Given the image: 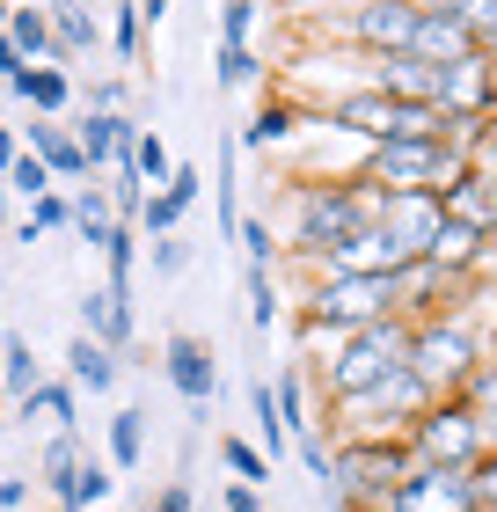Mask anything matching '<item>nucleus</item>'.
<instances>
[{"instance_id": "obj_6", "label": "nucleus", "mask_w": 497, "mask_h": 512, "mask_svg": "<svg viewBox=\"0 0 497 512\" xmlns=\"http://www.w3.org/2000/svg\"><path fill=\"white\" fill-rule=\"evenodd\" d=\"M395 315V286L388 278H337V271H315L300 293V322L307 330H329V337H351L366 322H388Z\"/></svg>"}, {"instance_id": "obj_45", "label": "nucleus", "mask_w": 497, "mask_h": 512, "mask_svg": "<svg viewBox=\"0 0 497 512\" xmlns=\"http://www.w3.org/2000/svg\"><path fill=\"white\" fill-rule=\"evenodd\" d=\"M264 22V0H220V44H249Z\"/></svg>"}, {"instance_id": "obj_26", "label": "nucleus", "mask_w": 497, "mask_h": 512, "mask_svg": "<svg viewBox=\"0 0 497 512\" xmlns=\"http://www.w3.org/2000/svg\"><path fill=\"white\" fill-rule=\"evenodd\" d=\"M81 461H88V447H81L74 432H59L52 447H44V461H37V483H44V491H52V498L66 505V498H74V476H81Z\"/></svg>"}, {"instance_id": "obj_16", "label": "nucleus", "mask_w": 497, "mask_h": 512, "mask_svg": "<svg viewBox=\"0 0 497 512\" xmlns=\"http://www.w3.org/2000/svg\"><path fill=\"white\" fill-rule=\"evenodd\" d=\"M329 132H351L359 147H381V139H395V103L381 88H344L329 103Z\"/></svg>"}, {"instance_id": "obj_18", "label": "nucleus", "mask_w": 497, "mask_h": 512, "mask_svg": "<svg viewBox=\"0 0 497 512\" xmlns=\"http://www.w3.org/2000/svg\"><path fill=\"white\" fill-rule=\"evenodd\" d=\"M132 293H117V286H96V293H81V337H96L110 344V352H125L132 344Z\"/></svg>"}, {"instance_id": "obj_48", "label": "nucleus", "mask_w": 497, "mask_h": 512, "mask_svg": "<svg viewBox=\"0 0 497 512\" xmlns=\"http://www.w3.org/2000/svg\"><path fill=\"white\" fill-rule=\"evenodd\" d=\"M454 15L468 22V30H476V44L497 37V0H454Z\"/></svg>"}, {"instance_id": "obj_19", "label": "nucleus", "mask_w": 497, "mask_h": 512, "mask_svg": "<svg viewBox=\"0 0 497 512\" xmlns=\"http://www.w3.org/2000/svg\"><path fill=\"white\" fill-rule=\"evenodd\" d=\"M410 52H417L424 66H454V59H468V52H483V44H476V30H468L454 8H446V15H417Z\"/></svg>"}, {"instance_id": "obj_50", "label": "nucleus", "mask_w": 497, "mask_h": 512, "mask_svg": "<svg viewBox=\"0 0 497 512\" xmlns=\"http://www.w3.org/2000/svg\"><path fill=\"white\" fill-rule=\"evenodd\" d=\"M169 191H176L183 205H198V191H205V176L191 169V161H176V176H169Z\"/></svg>"}, {"instance_id": "obj_35", "label": "nucleus", "mask_w": 497, "mask_h": 512, "mask_svg": "<svg viewBox=\"0 0 497 512\" xmlns=\"http://www.w3.org/2000/svg\"><path fill=\"white\" fill-rule=\"evenodd\" d=\"M212 74H220V88H256L264 59H256V44H212Z\"/></svg>"}, {"instance_id": "obj_13", "label": "nucleus", "mask_w": 497, "mask_h": 512, "mask_svg": "<svg viewBox=\"0 0 497 512\" xmlns=\"http://www.w3.org/2000/svg\"><path fill=\"white\" fill-rule=\"evenodd\" d=\"M388 286H395V315L402 322H432V315H454L461 308V300H454L461 278H446L439 264H424V256H417V264H402Z\"/></svg>"}, {"instance_id": "obj_63", "label": "nucleus", "mask_w": 497, "mask_h": 512, "mask_svg": "<svg viewBox=\"0 0 497 512\" xmlns=\"http://www.w3.org/2000/svg\"><path fill=\"white\" fill-rule=\"evenodd\" d=\"M0 366H8V359H0Z\"/></svg>"}, {"instance_id": "obj_44", "label": "nucleus", "mask_w": 497, "mask_h": 512, "mask_svg": "<svg viewBox=\"0 0 497 512\" xmlns=\"http://www.w3.org/2000/svg\"><path fill=\"white\" fill-rule=\"evenodd\" d=\"M8 191H15V198H30V205H37L44 191H59V176H52V169H44V161H37L30 147H22V161H15V169H8Z\"/></svg>"}, {"instance_id": "obj_40", "label": "nucleus", "mask_w": 497, "mask_h": 512, "mask_svg": "<svg viewBox=\"0 0 497 512\" xmlns=\"http://www.w3.org/2000/svg\"><path fill=\"white\" fill-rule=\"evenodd\" d=\"M110 52L139 66V52H147V15H139V0H117V15H110Z\"/></svg>"}, {"instance_id": "obj_31", "label": "nucleus", "mask_w": 497, "mask_h": 512, "mask_svg": "<svg viewBox=\"0 0 497 512\" xmlns=\"http://www.w3.org/2000/svg\"><path fill=\"white\" fill-rule=\"evenodd\" d=\"M0 359H8V366H0V388H8L15 403H30V395L44 388V374H37V352H30L22 337H0Z\"/></svg>"}, {"instance_id": "obj_10", "label": "nucleus", "mask_w": 497, "mask_h": 512, "mask_svg": "<svg viewBox=\"0 0 497 512\" xmlns=\"http://www.w3.org/2000/svg\"><path fill=\"white\" fill-rule=\"evenodd\" d=\"M439 227H446V205H439L432 191H381V235L410 256V264L432 249Z\"/></svg>"}, {"instance_id": "obj_32", "label": "nucleus", "mask_w": 497, "mask_h": 512, "mask_svg": "<svg viewBox=\"0 0 497 512\" xmlns=\"http://www.w3.org/2000/svg\"><path fill=\"white\" fill-rule=\"evenodd\" d=\"M139 454H147V410H117L110 417V469H139Z\"/></svg>"}, {"instance_id": "obj_11", "label": "nucleus", "mask_w": 497, "mask_h": 512, "mask_svg": "<svg viewBox=\"0 0 497 512\" xmlns=\"http://www.w3.org/2000/svg\"><path fill=\"white\" fill-rule=\"evenodd\" d=\"M388 512H476V483H468V469H417L395 483Z\"/></svg>"}, {"instance_id": "obj_9", "label": "nucleus", "mask_w": 497, "mask_h": 512, "mask_svg": "<svg viewBox=\"0 0 497 512\" xmlns=\"http://www.w3.org/2000/svg\"><path fill=\"white\" fill-rule=\"evenodd\" d=\"M439 110H446L454 125H483V118H497V66H490L483 52L439 66Z\"/></svg>"}, {"instance_id": "obj_62", "label": "nucleus", "mask_w": 497, "mask_h": 512, "mask_svg": "<svg viewBox=\"0 0 497 512\" xmlns=\"http://www.w3.org/2000/svg\"><path fill=\"white\" fill-rule=\"evenodd\" d=\"M0 308H8V300H0Z\"/></svg>"}, {"instance_id": "obj_52", "label": "nucleus", "mask_w": 497, "mask_h": 512, "mask_svg": "<svg viewBox=\"0 0 497 512\" xmlns=\"http://www.w3.org/2000/svg\"><path fill=\"white\" fill-rule=\"evenodd\" d=\"M15 505H30V476H0V512H15Z\"/></svg>"}, {"instance_id": "obj_8", "label": "nucleus", "mask_w": 497, "mask_h": 512, "mask_svg": "<svg viewBox=\"0 0 497 512\" xmlns=\"http://www.w3.org/2000/svg\"><path fill=\"white\" fill-rule=\"evenodd\" d=\"M329 37L351 44L359 59L410 52V37H417V8H410V0H351V8L329 22Z\"/></svg>"}, {"instance_id": "obj_17", "label": "nucleus", "mask_w": 497, "mask_h": 512, "mask_svg": "<svg viewBox=\"0 0 497 512\" xmlns=\"http://www.w3.org/2000/svg\"><path fill=\"white\" fill-rule=\"evenodd\" d=\"M15 103H30V118H66V103L81 96L74 66H22V74L8 81Z\"/></svg>"}, {"instance_id": "obj_58", "label": "nucleus", "mask_w": 497, "mask_h": 512, "mask_svg": "<svg viewBox=\"0 0 497 512\" xmlns=\"http://www.w3.org/2000/svg\"><path fill=\"white\" fill-rule=\"evenodd\" d=\"M8 15H15V0H0V30H8Z\"/></svg>"}, {"instance_id": "obj_5", "label": "nucleus", "mask_w": 497, "mask_h": 512, "mask_svg": "<svg viewBox=\"0 0 497 512\" xmlns=\"http://www.w3.org/2000/svg\"><path fill=\"white\" fill-rule=\"evenodd\" d=\"M483 337L468 330V315H432V322H410V374L432 388V395H461L468 381H476L483 366Z\"/></svg>"}, {"instance_id": "obj_24", "label": "nucleus", "mask_w": 497, "mask_h": 512, "mask_svg": "<svg viewBox=\"0 0 497 512\" xmlns=\"http://www.w3.org/2000/svg\"><path fill=\"white\" fill-rule=\"evenodd\" d=\"M110 227H117V205H110V183H96V176H88V183H74V235L81 242H110Z\"/></svg>"}, {"instance_id": "obj_4", "label": "nucleus", "mask_w": 497, "mask_h": 512, "mask_svg": "<svg viewBox=\"0 0 497 512\" xmlns=\"http://www.w3.org/2000/svg\"><path fill=\"white\" fill-rule=\"evenodd\" d=\"M432 403H439V395L424 388L410 366H395V374L373 381L366 395H351V403H329V410H337L329 425H337L344 439H410V425H417Z\"/></svg>"}, {"instance_id": "obj_2", "label": "nucleus", "mask_w": 497, "mask_h": 512, "mask_svg": "<svg viewBox=\"0 0 497 512\" xmlns=\"http://www.w3.org/2000/svg\"><path fill=\"white\" fill-rule=\"evenodd\" d=\"M395 366H410V322H402V315L366 322V330H351V337H329L322 395H329V403H351V395H366L373 381H388Z\"/></svg>"}, {"instance_id": "obj_59", "label": "nucleus", "mask_w": 497, "mask_h": 512, "mask_svg": "<svg viewBox=\"0 0 497 512\" xmlns=\"http://www.w3.org/2000/svg\"><path fill=\"white\" fill-rule=\"evenodd\" d=\"M300 8H322V0H300Z\"/></svg>"}, {"instance_id": "obj_51", "label": "nucleus", "mask_w": 497, "mask_h": 512, "mask_svg": "<svg viewBox=\"0 0 497 512\" xmlns=\"http://www.w3.org/2000/svg\"><path fill=\"white\" fill-rule=\"evenodd\" d=\"M22 66H30V59H22V44H15L8 30H0V88H8V81L22 74Z\"/></svg>"}, {"instance_id": "obj_30", "label": "nucleus", "mask_w": 497, "mask_h": 512, "mask_svg": "<svg viewBox=\"0 0 497 512\" xmlns=\"http://www.w3.org/2000/svg\"><path fill=\"white\" fill-rule=\"evenodd\" d=\"M139 227L132 220H117L110 227V242H103V286H117V293H132V264H139Z\"/></svg>"}, {"instance_id": "obj_46", "label": "nucleus", "mask_w": 497, "mask_h": 512, "mask_svg": "<svg viewBox=\"0 0 497 512\" xmlns=\"http://www.w3.org/2000/svg\"><path fill=\"white\" fill-rule=\"evenodd\" d=\"M147 256H154V278H176V271H191V256H198V249L183 242V235H161Z\"/></svg>"}, {"instance_id": "obj_57", "label": "nucleus", "mask_w": 497, "mask_h": 512, "mask_svg": "<svg viewBox=\"0 0 497 512\" xmlns=\"http://www.w3.org/2000/svg\"><path fill=\"white\" fill-rule=\"evenodd\" d=\"M483 59H490V66H497V37H483Z\"/></svg>"}, {"instance_id": "obj_56", "label": "nucleus", "mask_w": 497, "mask_h": 512, "mask_svg": "<svg viewBox=\"0 0 497 512\" xmlns=\"http://www.w3.org/2000/svg\"><path fill=\"white\" fill-rule=\"evenodd\" d=\"M139 15H147V22H161V15H169V0H139Z\"/></svg>"}, {"instance_id": "obj_42", "label": "nucleus", "mask_w": 497, "mask_h": 512, "mask_svg": "<svg viewBox=\"0 0 497 512\" xmlns=\"http://www.w3.org/2000/svg\"><path fill=\"white\" fill-rule=\"evenodd\" d=\"M461 395H468V410H476V425L490 432V447H497V359H483V366H476V381H468Z\"/></svg>"}, {"instance_id": "obj_54", "label": "nucleus", "mask_w": 497, "mask_h": 512, "mask_svg": "<svg viewBox=\"0 0 497 512\" xmlns=\"http://www.w3.org/2000/svg\"><path fill=\"white\" fill-rule=\"evenodd\" d=\"M15 161H22V132H15V125H0V176H8Z\"/></svg>"}, {"instance_id": "obj_39", "label": "nucleus", "mask_w": 497, "mask_h": 512, "mask_svg": "<svg viewBox=\"0 0 497 512\" xmlns=\"http://www.w3.org/2000/svg\"><path fill=\"white\" fill-rule=\"evenodd\" d=\"M110 491H117L110 461H96V454H88V461H81V476H74V498H66L59 512H96V505H110Z\"/></svg>"}, {"instance_id": "obj_21", "label": "nucleus", "mask_w": 497, "mask_h": 512, "mask_svg": "<svg viewBox=\"0 0 497 512\" xmlns=\"http://www.w3.org/2000/svg\"><path fill=\"white\" fill-rule=\"evenodd\" d=\"M44 8H52V37H59V59L74 66V59H88L96 52V8H88V0H44Z\"/></svg>"}, {"instance_id": "obj_27", "label": "nucleus", "mask_w": 497, "mask_h": 512, "mask_svg": "<svg viewBox=\"0 0 497 512\" xmlns=\"http://www.w3.org/2000/svg\"><path fill=\"white\" fill-rule=\"evenodd\" d=\"M15 417H44L52 432H74V425H81V388H74V381H44Z\"/></svg>"}, {"instance_id": "obj_33", "label": "nucleus", "mask_w": 497, "mask_h": 512, "mask_svg": "<svg viewBox=\"0 0 497 512\" xmlns=\"http://www.w3.org/2000/svg\"><path fill=\"white\" fill-rule=\"evenodd\" d=\"M74 227V191H44L37 205H30V220L15 227V242H37V235H66Z\"/></svg>"}, {"instance_id": "obj_37", "label": "nucleus", "mask_w": 497, "mask_h": 512, "mask_svg": "<svg viewBox=\"0 0 497 512\" xmlns=\"http://www.w3.org/2000/svg\"><path fill=\"white\" fill-rule=\"evenodd\" d=\"M242 286H249V322H256V330H278V322H286V293H278V278L249 264Z\"/></svg>"}, {"instance_id": "obj_36", "label": "nucleus", "mask_w": 497, "mask_h": 512, "mask_svg": "<svg viewBox=\"0 0 497 512\" xmlns=\"http://www.w3.org/2000/svg\"><path fill=\"white\" fill-rule=\"evenodd\" d=\"M183 220H191V205H183L176 191H147V205H139V235H147V242L183 235Z\"/></svg>"}, {"instance_id": "obj_7", "label": "nucleus", "mask_w": 497, "mask_h": 512, "mask_svg": "<svg viewBox=\"0 0 497 512\" xmlns=\"http://www.w3.org/2000/svg\"><path fill=\"white\" fill-rule=\"evenodd\" d=\"M410 454L424 461V469H476V461L490 454V432L476 425L468 395H439V403L410 425Z\"/></svg>"}, {"instance_id": "obj_25", "label": "nucleus", "mask_w": 497, "mask_h": 512, "mask_svg": "<svg viewBox=\"0 0 497 512\" xmlns=\"http://www.w3.org/2000/svg\"><path fill=\"white\" fill-rule=\"evenodd\" d=\"M212 198H220V242H234V227H242V139H220V176H212Z\"/></svg>"}, {"instance_id": "obj_38", "label": "nucleus", "mask_w": 497, "mask_h": 512, "mask_svg": "<svg viewBox=\"0 0 497 512\" xmlns=\"http://www.w3.org/2000/svg\"><path fill=\"white\" fill-rule=\"evenodd\" d=\"M132 161H139V183H147V191H169L176 154H169V139H161V132H147V125H139V147H132Z\"/></svg>"}, {"instance_id": "obj_49", "label": "nucleus", "mask_w": 497, "mask_h": 512, "mask_svg": "<svg viewBox=\"0 0 497 512\" xmlns=\"http://www.w3.org/2000/svg\"><path fill=\"white\" fill-rule=\"evenodd\" d=\"M468 483H476V505H483V512H497V447L476 461V469H468Z\"/></svg>"}, {"instance_id": "obj_43", "label": "nucleus", "mask_w": 497, "mask_h": 512, "mask_svg": "<svg viewBox=\"0 0 497 512\" xmlns=\"http://www.w3.org/2000/svg\"><path fill=\"white\" fill-rule=\"evenodd\" d=\"M278 417H286V432H293V439H315V417H307V388H300L293 366L278 374Z\"/></svg>"}, {"instance_id": "obj_29", "label": "nucleus", "mask_w": 497, "mask_h": 512, "mask_svg": "<svg viewBox=\"0 0 497 512\" xmlns=\"http://www.w3.org/2000/svg\"><path fill=\"white\" fill-rule=\"evenodd\" d=\"M461 125L446 118L439 103H395V139H417V147H446Z\"/></svg>"}, {"instance_id": "obj_34", "label": "nucleus", "mask_w": 497, "mask_h": 512, "mask_svg": "<svg viewBox=\"0 0 497 512\" xmlns=\"http://www.w3.org/2000/svg\"><path fill=\"white\" fill-rule=\"evenodd\" d=\"M234 242H242V256L256 271H278V256H286V242H278V227L264 213H242V227H234Z\"/></svg>"}, {"instance_id": "obj_55", "label": "nucleus", "mask_w": 497, "mask_h": 512, "mask_svg": "<svg viewBox=\"0 0 497 512\" xmlns=\"http://www.w3.org/2000/svg\"><path fill=\"white\" fill-rule=\"evenodd\" d=\"M227 512H264V505H256L249 483H234V491H227Z\"/></svg>"}, {"instance_id": "obj_3", "label": "nucleus", "mask_w": 497, "mask_h": 512, "mask_svg": "<svg viewBox=\"0 0 497 512\" xmlns=\"http://www.w3.org/2000/svg\"><path fill=\"white\" fill-rule=\"evenodd\" d=\"M417 469L410 439H344L337 454H329V498L344 512H388L395 483Z\"/></svg>"}, {"instance_id": "obj_60", "label": "nucleus", "mask_w": 497, "mask_h": 512, "mask_svg": "<svg viewBox=\"0 0 497 512\" xmlns=\"http://www.w3.org/2000/svg\"><path fill=\"white\" fill-rule=\"evenodd\" d=\"M103 512H125V505H103Z\"/></svg>"}, {"instance_id": "obj_61", "label": "nucleus", "mask_w": 497, "mask_h": 512, "mask_svg": "<svg viewBox=\"0 0 497 512\" xmlns=\"http://www.w3.org/2000/svg\"><path fill=\"white\" fill-rule=\"evenodd\" d=\"M0 432H8V417H0Z\"/></svg>"}, {"instance_id": "obj_14", "label": "nucleus", "mask_w": 497, "mask_h": 512, "mask_svg": "<svg viewBox=\"0 0 497 512\" xmlns=\"http://www.w3.org/2000/svg\"><path fill=\"white\" fill-rule=\"evenodd\" d=\"M366 88H381L388 103H439V66H424L417 52H381L366 59Z\"/></svg>"}, {"instance_id": "obj_41", "label": "nucleus", "mask_w": 497, "mask_h": 512, "mask_svg": "<svg viewBox=\"0 0 497 512\" xmlns=\"http://www.w3.org/2000/svg\"><path fill=\"white\" fill-rule=\"evenodd\" d=\"M220 461L234 469V483H249V491H264V483H271V454L249 447V439H220Z\"/></svg>"}, {"instance_id": "obj_20", "label": "nucleus", "mask_w": 497, "mask_h": 512, "mask_svg": "<svg viewBox=\"0 0 497 512\" xmlns=\"http://www.w3.org/2000/svg\"><path fill=\"white\" fill-rule=\"evenodd\" d=\"M8 37L22 44V59H30V66H66L59 59V37H52V8H37V0H15Z\"/></svg>"}, {"instance_id": "obj_15", "label": "nucleus", "mask_w": 497, "mask_h": 512, "mask_svg": "<svg viewBox=\"0 0 497 512\" xmlns=\"http://www.w3.org/2000/svg\"><path fill=\"white\" fill-rule=\"evenodd\" d=\"M15 132H22V147H30V154H37V161H44V169H52L59 183H88V176H96L66 118H30V125H15Z\"/></svg>"}, {"instance_id": "obj_22", "label": "nucleus", "mask_w": 497, "mask_h": 512, "mask_svg": "<svg viewBox=\"0 0 497 512\" xmlns=\"http://www.w3.org/2000/svg\"><path fill=\"white\" fill-rule=\"evenodd\" d=\"M293 132H300V110H293L286 96H264V103H256V118L234 132V139H242L249 154H271V147H286Z\"/></svg>"}, {"instance_id": "obj_23", "label": "nucleus", "mask_w": 497, "mask_h": 512, "mask_svg": "<svg viewBox=\"0 0 497 512\" xmlns=\"http://www.w3.org/2000/svg\"><path fill=\"white\" fill-rule=\"evenodd\" d=\"M66 381L88 388V395H110L117 388V352L96 344V337H74V344H66Z\"/></svg>"}, {"instance_id": "obj_64", "label": "nucleus", "mask_w": 497, "mask_h": 512, "mask_svg": "<svg viewBox=\"0 0 497 512\" xmlns=\"http://www.w3.org/2000/svg\"><path fill=\"white\" fill-rule=\"evenodd\" d=\"M476 512H483V505H476Z\"/></svg>"}, {"instance_id": "obj_12", "label": "nucleus", "mask_w": 497, "mask_h": 512, "mask_svg": "<svg viewBox=\"0 0 497 512\" xmlns=\"http://www.w3.org/2000/svg\"><path fill=\"white\" fill-rule=\"evenodd\" d=\"M161 374H169V388H176L191 410H205L212 395H220V359H212V344L191 337V330H176L169 344H161Z\"/></svg>"}, {"instance_id": "obj_53", "label": "nucleus", "mask_w": 497, "mask_h": 512, "mask_svg": "<svg viewBox=\"0 0 497 512\" xmlns=\"http://www.w3.org/2000/svg\"><path fill=\"white\" fill-rule=\"evenodd\" d=\"M147 512H198V505H191V491H183V483H169V491H161Z\"/></svg>"}, {"instance_id": "obj_1", "label": "nucleus", "mask_w": 497, "mask_h": 512, "mask_svg": "<svg viewBox=\"0 0 497 512\" xmlns=\"http://www.w3.org/2000/svg\"><path fill=\"white\" fill-rule=\"evenodd\" d=\"M381 220V191L366 176H337V183H286V220H278V242L286 256H300L307 271L322 264L329 249H344L351 235Z\"/></svg>"}, {"instance_id": "obj_47", "label": "nucleus", "mask_w": 497, "mask_h": 512, "mask_svg": "<svg viewBox=\"0 0 497 512\" xmlns=\"http://www.w3.org/2000/svg\"><path fill=\"white\" fill-rule=\"evenodd\" d=\"M117 103H125V81H117V74L81 81V110H103V118H117Z\"/></svg>"}, {"instance_id": "obj_28", "label": "nucleus", "mask_w": 497, "mask_h": 512, "mask_svg": "<svg viewBox=\"0 0 497 512\" xmlns=\"http://www.w3.org/2000/svg\"><path fill=\"white\" fill-rule=\"evenodd\" d=\"M249 417H256V439H264L271 469H278L286 447H293V432H286V417H278V388H271V381H249Z\"/></svg>"}]
</instances>
